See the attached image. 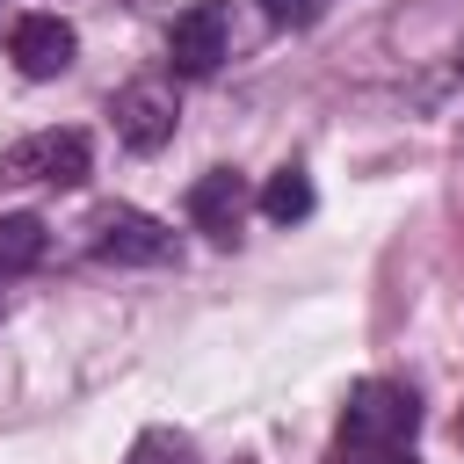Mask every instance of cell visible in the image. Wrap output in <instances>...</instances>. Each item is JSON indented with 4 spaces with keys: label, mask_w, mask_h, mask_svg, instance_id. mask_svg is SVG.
I'll return each mask as SVG.
<instances>
[{
    "label": "cell",
    "mask_w": 464,
    "mask_h": 464,
    "mask_svg": "<svg viewBox=\"0 0 464 464\" xmlns=\"http://www.w3.org/2000/svg\"><path fill=\"white\" fill-rule=\"evenodd\" d=\"M246 203H254V196H246V181H239L232 167H210V174L188 188V225H196V232H210L218 246H232V239H239V225H246Z\"/></svg>",
    "instance_id": "52a82bcc"
},
{
    "label": "cell",
    "mask_w": 464,
    "mask_h": 464,
    "mask_svg": "<svg viewBox=\"0 0 464 464\" xmlns=\"http://www.w3.org/2000/svg\"><path fill=\"white\" fill-rule=\"evenodd\" d=\"M44 246H51V225H44L36 210H0V276L36 268V261H44Z\"/></svg>",
    "instance_id": "ba28073f"
},
{
    "label": "cell",
    "mask_w": 464,
    "mask_h": 464,
    "mask_svg": "<svg viewBox=\"0 0 464 464\" xmlns=\"http://www.w3.org/2000/svg\"><path fill=\"white\" fill-rule=\"evenodd\" d=\"M109 116H116V138L130 145V152H160L167 138H174V87L167 80H130L116 102H109Z\"/></svg>",
    "instance_id": "8992f818"
},
{
    "label": "cell",
    "mask_w": 464,
    "mask_h": 464,
    "mask_svg": "<svg viewBox=\"0 0 464 464\" xmlns=\"http://www.w3.org/2000/svg\"><path fill=\"white\" fill-rule=\"evenodd\" d=\"M7 58H14L22 80H58V72L80 58V36H72L65 14H22V22L7 29Z\"/></svg>",
    "instance_id": "5b68a950"
},
{
    "label": "cell",
    "mask_w": 464,
    "mask_h": 464,
    "mask_svg": "<svg viewBox=\"0 0 464 464\" xmlns=\"http://www.w3.org/2000/svg\"><path fill=\"white\" fill-rule=\"evenodd\" d=\"M413 435H420V399L399 377H362L341 406V435H334V464H413Z\"/></svg>",
    "instance_id": "6da1fadb"
},
{
    "label": "cell",
    "mask_w": 464,
    "mask_h": 464,
    "mask_svg": "<svg viewBox=\"0 0 464 464\" xmlns=\"http://www.w3.org/2000/svg\"><path fill=\"white\" fill-rule=\"evenodd\" d=\"M94 261H116V268H167L174 261V225H160L152 210H130V203H109L94 218Z\"/></svg>",
    "instance_id": "3957f363"
},
{
    "label": "cell",
    "mask_w": 464,
    "mask_h": 464,
    "mask_svg": "<svg viewBox=\"0 0 464 464\" xmlns=\"http://www.w3.org/2000/svg\"><path fill=\"white\" fill-rule=\"evenodd\" d=\"M94 174V145L87 130H29L22 145L0 152V181H36V188H80Z\"/></svg>",
    "instance_id": "7a4b0ae2"
},
{
    "label": "cell",
    "mask_w": 464,
    "mask_h": 464,
    "mask_svg": "<svg viewBox=\"0 0 464 464\" xmlns=\"http://www.w3.org/2000/svg\"><path fill=\"white\" fill-rule=\"evenodd\" d=\"M457 442H464V413H457Z\"/></svg>",
    "instance_id": "7c38bea8"
},
{
    "label": "cell",
    "mask_w": 464,
    "mask_h": 464,
    "mask_svg": "<svg viewBox=\"0 0 464 464\" xmlns=\"http://www.w3.org/2000/svg\"><path fill=\"white\" fill-rule=\"evenodd\" d=\"M261 218H276V225H297V218H312V174H304V167H283V174H268V188H261Z\"/></svg>",
    "instance_id": "9c48e42d"
},
{
    "label": "cell",
    "mask_w": 464,
    "mask_h": 464,
    "mask_svg": "<svg viewBox=\"0 0 464 464\" xmlns=\"http://www.w3.org/2000/svg\"><path fill=\"white\" fill-rule=\"evenodd\" d=\"M261 7H268V22H290V29L319 22V0H261Z\"/></svg>",
    "instance_id": "8fae6325"
},
{
    "label": "cell",
    "mask_w": 464,
    "mask_h": 464,
    "mask_svg": "<svg viewBox=\"0 0 464 464\" xmlns=\"http://www.w3.org/2000/svg\"><path fill=\"white\" fill-rule=\"evenodd\" d=\"M130 464H196V442L181 428H145L130 442Z\"/></svg>",
    "instance_id": "30bf717a"
},
{
    "label": "cell",
    "mask_w": 464,
    "mask_h": 464,
    "mask_svg": "<svg viewBox=\"0 0 464 464\" xmlns=\"http://www.w3.org/2000/svg\"><path fill=\"white\" fill-rule=\"evenodd\" d=\"M225 44H232V14H225V0H196V7L174 14V29H167V65L188 72V80H203V72L225 65Z\"/></svg>",
    "instance_id": "277c9868"
}]
</instances>
